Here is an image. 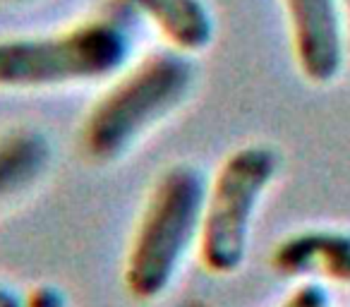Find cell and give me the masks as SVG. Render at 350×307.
<instances>
[{
  "mask_svg": "<svg viewBox=\"0 0 350 307\" xmlns=\"http://www.w3.org/2000/svg\"><path fill=\"white\" fill-rule=\"evenodd\" d=\"M27 307H72L63 291L51 283H41L27 293Z\"/></svg>",
  "mask_w": 350,
  "mask_h": 307,
  "instance_id": "10",
  "label": "cell"
},
{
  "mask_svg": "<svg viewBox=\"0 0 350 307\" xmlns=\"http://www.w3.org/2000/svg\"><path fill=\"white\" fill-rule=\"evenodd\" d=\"M127 12L146 20L168 44L187 55L206 51L214 41L216 20L206 0H116Z\"/></svg>",
  "mask_w": 350,
  "mask_h": 307,
  "instance_id": "7",
  "label": "cell"
},
{
  "mask_svg": "<svg viewBox=\"0 0 350 307\" xmlns=\"http://www.w3.org/2000/svg\"><path fill=\"white\" fill-rule=\"evenodd\" d=\"M345 8H348V17H350V0H345Z\"/></svg>",
  "mask_w": 350,
  "mask_h": 307,
  "instance_id": "14",
  "label": "cell"
},
{
  "mask_svg": "<svg viewBox=\"0 0 350 307\" xmlns=\"http://www.w3.org/2000/svg\"><path fill=\"white\" fill-rule=\"evenodd\" d=\"M8 3H31V0H8Z\"/></svg>",
  "mask_w": 350,
  "mask_h": 307,
  "instance_id": "13",
  "label": "cell"
},
{
  "mask_svg": "<svg viewBox=\"0 0 350 307\" xmlns=\"http://www.w3.org/2000/svg\"><path fill=\"white\" fill-rule=\"evenodd\" d=\"M195 77L192 55L175 49L154 51L122 70L84 120V154L96 163L120 159L151 127L185 103Z\"/></svg>",
  "mask_w": 350,
  "mask_h": 307,
  "instance_id": "2",
  "label": "cell"
},
{
  "mask_svg": "<svg viewBox=\"0 0 350 307\" xmlns=\"http://www.w3.org/2000/svg\"><path fill=\"white\" fill-rule=\"evenodd\" d=\"M178 307H209L206 302H202V300H185V302H180Z\"/></svg>",
  "mask_w": 350,
  "mask_h": 307,
  "instance_id": "12",
  "label": "cell"
},
{
  "mask_svg": "<svg viewBox=\"0 0 350 307\" xmlns=\"http://www.w3.org/2000/svg\"><path fill=\"white\" fill-rule=\"evenodd\" d=\"M291 27L293 55L302 77L329 84L343 70L345 39L338 0H281Z\"/></svg>",
  "mask_w": 350,
  "mask_h": 307,
  "instance_id": "5",
  "label": "cell"
},
{
  "mask_svg": "<svg viewBox=\"0 0 350 307\" xmlns=\"http://www.w3.org/2000/svg\"><path fill=\"white\" fill-rule=\"evenodd\" d=\"M135 41L120 15H96L53 34L0 39V89L77 87L116 79L127 68Z\"/></svg>",
  "mask_w": 350,
  "mask_h": 307,
  "instance_id": "1",
  "label": "cell"
},
{
  "mask_svg": "<svg viewBox=\"0 0 350 307\" xmlns=\"http://www.w3.org/2000/svg\"><path fill=\"white\" fill-rule=\"evenodd\" d=\"M51 163V142L36 127L0 132V200L29 190Z\"/></svg>",
  "mask_w": 350,
  "mask_h": 307,
  "instance_id": "8",
  "label": "cell"
},
{
  "mask_svg": "<svg viewBox=\"0 0 350 307\" xmlns=\"http://www.w3.org/2000/svg\"><path fill=\"white\" fill-rule=\"evenodd\" d=\"M271 267L281 276H321L350 286V233L334 228H305L273 248Z\"/></svg>",
  "mask_w": 350,
  "mask_h": 307,
  "instance_id": "6",
  "label": "cell"
},
{
  "mask_svg": "<svg viewBox=\"0 0 350 307\" xmlns=\"http://www.w3.org/2000/svg\"><path fill=\"white\" fill-rule=\"evenodd\" d=\"M0 307H27V295L0 281Z\"/></svg>",
  "mask_w": 350,
  "mask_h": 307,
  "instance_id": "11",
  "label": "cell"
},
{
  "mask_svg": "<svg viewBox=\"0 0 350 307\" xmlns=\"http://www.w3.org/2000/svg\"><path fill=\"white\" fill-rule=\"evenodd\" d=\"M278 168L281 157L273 146L245 144L228 154L214 178L206 181L197 254L209 273L228 276L245 264L252 221Z\"/></svg>",
  "mask_w": 350,
  "mask_h": 307,
  "instance_id": "4",
  "label": "cell"
},
{
  "mask_svg": "<svg viewBox=\"0 0 350 307\" xmlns=\"http://www.w3.org/2000/svg\"><path fill=\"white\" fill-rule=\"evenodd\" d=\"M206 176L192 163H175L156 181L125 257L122 281L137 300H156L200 248Z\"/></svg>",
  "mask_w": 350,
  "mask_h": 307,
  "instance_id": "3",
  "label": "cell"
},
{
  "mask_svg": "<svg viewBox=\"0 0 350 307\" xmlns=\"http://www.w3.org/2000/svg\"><path fill=\"white\" fill-rule=\"evenodd\" d=\"M278 307H331V297L321 283L307 281L295 288Z\"/></svg>",
  "mask_w": 350,
  "mask_h": 307,
  "instance_id": "9",
  "label": "cell"
}]
</instances>
